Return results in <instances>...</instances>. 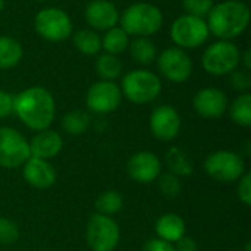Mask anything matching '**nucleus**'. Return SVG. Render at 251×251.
<instances>
[{
    "instance_id": "nucleus-23",
    "label": "nucleus",
    "mask_w": 251,
    "mask_h": 251,
    "mask_svg": "<svg viewBox=\"0 0 251 251\" xmlns=\"http://www.w3.org/2000/svg\"><path fill=\"white\" fill-rule=\"evenodd\" d=\"M128 46H129L128 34L122 28H116V26L107 29L101 41V47L109 54H115V56L125 51Z\"/></svg>"
},
{
    "instance_id": "nucleus-8",
    "label": "nucleus",
    "mask_w": 251,
    "mask_h": 251,
    "mask_svg": "<svg viewBox=\"0 0 251 251\" xmlns=\"http://www.w3.org/2000/svg\"><path fill=\"white\" fill-rule=\"evenodd\" d=\"M34 28L44 40L62 41L72 34V21L62 9L47 7L35 15Z\"/></svg>"
},
{
    "instance_id": "nucleus-32",
    "label": "nucleus",
    "mask_w": 251,
    "mask_h": 251,
    "mask_svg": "<svg viewBox=\"0 0 251 251\" xmlns=\"http://www.w3.org/2000/svg\"><path fill=\"white\" fill-rule=\"evenodd\" d=\"M238 181H240V184H238V197H240V200H241L246 206H250L251 204V174L250 172L244 174Z\"/></svg>"
},
{
    "instance_id": "nucleus-22",
    "label": "nucleus",
    "mask_w": 251,
    "mask_h": 251,
    "mask_svg": "<svg viewBox=\"0 0 251 251\" xmlns=\"http://www.w3.org/2000/svg\"><path fill=\"white\" fill-rule=\"evenodd\" d=\"M90 126V116L81 109H74L62 118V128L69 135H81Z\"/></svg>"
},
{
    "instance_id": "nucleus-26",
    "label": "nucleus",
    "mask_w": 251,
    "mask_h": 251,
    "mask_svg": "<svg viewBox=\"0 0 251 251\" xmlns=\"http://www.w3.org/2000/svg\"><path fill=\"white\" fill-rule=\"evenodd\" d=\"M129 51L135 62L138 63H150L156 57V47L151 40L147 37H137L132 43H129Z\"/></svg>"
},
{
    "instance_id": "nucleus-20",
    "label": "nucleus",
    "mask_w": 251,
    "mask_h": 251,
    "mask_svg": "<svg viewBox=\"0 0 251 251\" xmlns=\"http://www.w3.org/2000/svg\"><path fill=\"white\" fill-rule=\"evenodd\" d=\"M166 166L176 176H190L194 171V163L190 154L181 147H171L166 153Z\"/></svg>"
},
{
    "instance_id": "nucleus-38",
    "label": "nucleus",
    "mask_w": 251,
    "mask_h": 251,
    "mask_svg": "<svg viewBox=\"0 0 251 251\" xmlns=\"http://www.w3.org/2000/svg\"><path fill=\"white\" fill-rule=\"evenodd\" d=\"M3 7H4V0H0V12L3 10Z\"/></svg>"
},
{
    "instance_id": "nucleus-6",
    "label": "nucleus",
    "mask_w": 251,
    "mask_h": 251,
    "mask_svg": "<svg viewBox=\"0 0 251 251\" xmlns=\"http://www.w3.org/2000/svg\"><path fill=\"white\" fill-rule=\"evenodd\" d=\"M204 169L210 178L222 184H231L238 181L246 174L244 159L234 151L219 150L207 156Z\"/></svg>"
},
{
    "instance_id": "nucleus-13",
    "label": "nucleus",
    "mask_w": 251,
    "mask_h": 251,
    "mask_svg": "<svg viewBox=\"0 0 251 251\" xmlns=\"http://www.w3.org/2000/svg\"><path fill=\"white\" fill-rule=\"evenodd\" d=\"M150 131L160 141H172L181 131V116L175 107L163 104L156 107L150 116Z\"/></svg>"
},
{
    "instance_id": "nucleus-11",
    "label": "nucleus",
    "mask_w": 251,
    "mask_h": 251,
    "mask_svg": "<svg viewBox=\"0 0 251 251\" xmlns=\"http://www.w3.org/2000/svg\"><path fill=\"white\" fill-rule=\"evenodd\" d=\"M122 100V91L113 81H97L87 91V107L99 115L112 113Z\"/></svg>"
},
{
    "instance_id": "nucleus-1",
    "label": "nucleus",
    "mask_w": 251,
    "mask_h": 251,
    "mask_svg": "<svg viewBox=\"0 0 251 251\" xmlns=\"http://www.w3.org/2000/svg\"><path fill=\"white\" fill-rule=\"evenodd\" d=\"M13 112L24 125L34 131L49 129L56 116V103L44 87H29L13 97Z\"/></svg>"
},
{
    "instance_id": "nucleus-4",
    "label": "nucleus",
    "mask_w": 251,
    "mask_h": 251,
    "mask_svg": "<svg viewBox=\"0 0 251 251\" xmlns=\"http://www.w3.org/2000/svg\"><path fill=\"white\" fill-rule=\"evenodd\" d=\"M121 91L129 101L146 104L157 99L162 91V82L156 74L146 69H137L124 76Z\"/></svg>"
},
{
    "instance_id": "nucleus-28",
    "label": "nucleus",
    "mask_w": 251,
    "mask_h": 251,
    "mask_svg": "<svg viewBox=\"0 0 251 251\" xmlns=\"http://www.w3.org/2000/svg\"><path fill=\"white\" fill-rule=\"evenodd\" d=\"M94 206L97 209V213H101V215H106V216H112V215L118 213L122 209L124 199H122V196L118 191L109 190V191L101 193L97 197Z\"/></svg>"
},
{
    "instance_id": "nucleus-35",
    "label": "nucleus",
    "mask_w": 251,
    "mask_h": 251,
    "mask_svg": "<svg viewBox=\"0 0 251 251\" xmlns=\"http://www.w3.org/2000/svg\"><path fill=\"white\" fill-rule=\"evenodd\" d=\"M143 251H176L174 244L168 243V241H163L160 238H153V240H149L144 246Z\"/></svg>"
},
{
    "instance_id": "nucleus-24",
    "label": "nucleus",
    "mask_w": 251,
    "mask_h": 251,
    "mask_svg": "<svg viewBox=\"0 0 251 251\" xmlns=\"http://www.w3.org/2000/svg\"><path fill=\"white\" fill-rule=\"evenodd\" d=\"M229 115L237 125L249 128L251 125V94L243 93L238 96L231 104Z\"/></svg>"
},
{
    "instance_id": "nucleus-40",
    "label": "nucleus",
    "mask_w": 251,
    "mask_h": 251,
    "mask_svg": "<svg viewBox=\"0 0 251 251\" xmlns=\"http://www.w3.org/2000/svg\"><path fill=\"white\" fill-rule=\"evenodd\" d=\"M46 251H51V250H46Z\"/></svg>"
},
{
    "instance_id": "nucleus-9",
    "label": "nucleus",
    "mask_w": 251,
    "mask_h": 251,
    "mask_svg": "<svg viewBox=\"0 0 251 251\" xmlns=\"http://www.w3.org/2000/svg\"><path fill=\"white\" fill-rule=\"evenodd\" d=\"M29 154V143L13 128L0 126V166L4 169H15L22 166Z\"/></svg>"
},
{
    "instance_id": "nucleus-29",
    "label": "nucleus",
    "mask_w": 251,
    "mask_h": 251,
    "mask_svg": "<svg viewBox=\"0 0 251 251\" xmlns=\"http://www.w3.org/2000/svg\"><path fill=\"white\" fill-rule=\"evenodd\" d=\"M181 188H182V185H181L179 176H176L171 172H166L159 178V190L168 199L178 197L181 193Z\"/></svg>"
},
{
    "instance_id": "nucleus-15",
    "label": "nucleus",
    "mask_w": 251,
    "mask_h": 251,
    "mask_svg": "<svg viewBox=\"0 0 251 251\" xmlns=\"http://www.w3.org/2000/svg\"><path fill=\"white\" fill-rule=\"evenodd\" d=\"M196 112L206 119H218L228 109V97L219 88H203L196 93L193 99Z\"/></svg>"
},
{
    "instance_id": "nucleus-39",
    "label": "nucleus",
    "mask_w": 251,
    "mask_h": 251,
    "mask_svg": "<svg viewBox=\"0 0 251 251\" xmlns=\"http://www.w3.org/2000/svg\"><path fill=\"white\" fill-rule=\"evenodd\" d=\"M37 1H46V0H37Z\"/></svg>"
},
{
    "instance_id": "nucleus-27",
    "label": "nucleus",
    "mask_w": 251,
    "mask_h": 251,
    "mask_svg": "<svg viewBox=\"0 0 251 251\" xmlns=\"http://www.w3.org/2000/svg\"><path fill=\"white\" fill-rule=\"evenodd\" d=\"M96 72L103 81H113L122 72V63L115 54H103L96 62Z\"/></svg>"
},
{
    "instance_id": "nucleus-34",
    "label": "nucleus",
    "mask_w": 251,
    "mask_h": 251,
    "mask_svg": "<svg viewBox=\"0 0 251 251\" xmlns=\"http://www.w3.org/2000/svg\"><path fill=\"white\" fill-rule=\"evenodd\" d=\"M13 112V97L7 93L0 90V119L7 118Z\"/></svg>"
},
{
    "instance_id": "nucleus-16",
    "label": "nucleus",
    "mask_w": 251,
    "mask_h": 251,
    "mask_svg": "<svg viewBox=\"0 0 251 251\" xmlns=\"http://www.w3.org/2000/svg\"><path fill=\"white\" fill-rule=\"evenodd\" d=\"M24 179L34 188L47 190L56 182V171L49 160L29 157L22 165Z\"/></svg>"
},
{
    "instance_id": "nucleus-2",
    "label": "nucleus",
    "mask_w": 251,
    "mask_h": 251,
    "mask_svg": "<svg viewBox=\"0 0 251 251\" xmlns=\"http://www.w3.org/2000/svg\"><path fill=\"white\" fill-rule=\"evenodd\" d=\"M250 22V9L244 1L226 0L212 7L207 28L221 40H232L241 35Z\"/></svg>"
},
{
    "instance_id": "nucleus-33",
    "label": "nucleus",
    "mask_w": 251,
    "mask_h": 251,
    "mask_svg": "<svg viewBox=\"0 0 251 251\" xmlns=\"http://www.w3.org/2000/svg\"><path fill=\"white\" fill-rule=\"evenodd\" d=\"M231 84L237 91H247L251 85V78L247 72H234Z\"/></svg>"
},
{
    "instance_id": "nucleus-31",
    "label": "nucleus",
    "mask_w": 251,
    "mask_h": 251,
    "mask_svg": "<svg viewBox=\"0 0 251 251\" xmlns=\"http://www.w3.org/2000/svg\"><path fill=\"white\" fill-rule=\"evenodd\" d=\"M19 238V229L15 222L6 218H0V244H13Z\"/></svg>"
},
{
    "instance_id": "nucleus-18",
    "label": "nucleus",
    "mask_w": 251,
    "mask_h": 251,
    "mask_svg": "<svg viewBox=\"0 0 251 251\" xmlns=\"http://www.w3.org/2000/svg\"><path fill=\"white\" fill-rule=\"evenodd\" d=\"M63 149V140L60 134L51 129L38 131V134L29 143V154L31 157L49 160L56 157Z\"/></svg>"
},
{
    "instance_id": "nucleus-30",
    "label": "nucleus",
    "mask_w": 251,
    "mask_h": 251,
    "mask_svg": "<svg viewBox=\"0 0 251 251\" xmlns=\"http://www.w3.org/2000/svg\"><path fill=\"white\" fill-rule=\"evenodd\" d=\"M182 6L187 15L203 18L209 15V12L212 10L215 4H213V0H182Z\"/></svg>"
},
{
    "instance_id": "nucleus-10",
    "label": "nucleus",
    "mask_w": 251,
    "mask_h": 251,
    "mask_svg": "<svg viewBox=\"0 0 251 251\" xmlns=\"http://www.w3.org/2000/svg\"><path fill=\"white\" fill-rule=\"evenodd\" d=\"M171 37L179 49H196L209 37V28L203 18L182 15L171 26Z\"/></svg>"
},
{
    "instance_id": "nucleus-14",
    "label": "nucleus",
    "mask_w": 251,
    "mask_h": 251,
    "mask_svg": "<svg viewBox=\"0 0 251 251\" xmlns=\"http://www.w3.org/2000/svg\"><path fill=\"white\" fill-rule=\"evenodd\" d=\"M128 175L138 184H150L160 176L162 163L151 151H138L128 160Z\"/></svg>"
},
{
    "instance_id": "nucleus-25",
    "label": "nucleus",
    "mask_w": 251,
    "mask_h": 251,
    "mask_svg": "<svg viewBox=\"0 0 251 251\" xmlns=\"http://www.w3.org/2000/svg\"><path fill=\"white\" fill-rule=\"evenodd\" d=\"M74 44L82 54H97L101 49V40L97 32L91 29H79L74 35Z\"/></svg>"
},
{
    "instance_id": "nucleus-36",
    "label": "nucleus",
    "mask_w": 251,
    "mask_h": 251,
    "mask_svg": "<svg viewBox=\"0 0 251 251\" xmlns=\"http://www.w3.org/2000/svg\"><path fill=\"white\" fill-rule=\"evenodd\" d=\"M174 247H175V250L176 251H199V246H197L196 240L191 238V237H187V235L181 237V238L175 243Z\"/></svg>"
},
{
    "instance_id": "nucleus-5",
    "label": "nucleus",
    "mask_w": 251,
    "mask_h": 251,
    "mask_svg": "<svg viewBox=\"0 0 251 251\" xmlns=\"http://www.w3.org/2000/svg\"><path fill=\"white\" fill-rule=\"evenodd\" d=\"M240 49L232 41L221 40L206 49L201 57V65L206 72L221 76L234 72L240 63Z\"/></svg>"
},
{
    "instance_id": "nucleus-17",
    "label": "nucleus",
    "mask_w": 251,
    "mask_h": 251,
    "mask_svg": "<svg viewBox=\"0 0 251 251\" xmlns=\"http://www.w3.org/2000/svg\"><path fill=\"white\" fill-rule=\"evenodd\" d=\"M85 19L87 22L101 31H107L113 28L119 22V12L116 6L109 0H93L85 7Z\"/></svg>"
},
{
    "instance_id": "nucleus-12",
    "label": "nucleus",
    "mask_w": 251,
    "mask_h": 251,
    "mask_svg": "<svg viewBox=\"0 0 251 251\" xmlns=\"http://www.w3.org/2000/svg\"><path fill=\"white\" fill-rule=\"evenodd\" d=\"M160 72L172 82H185L193 74V62L190 56L179 47H169L157 57Z\"/></svg>"
},
{
    "instance_id": "nucleus-37",
    "label": "nucleus",
    "mask_w": 251,
    "mask_h": 251,
    "mask_svg": "<svg viewBox=\"0 0 251 251\" xmlns=\"http://www.w3.org/2000/svg\"><path fill=\"white\" fill-rule=\"evenodd\" d=\"M250 57H251V50L250 49H247V50H246V53H244V65H246V68H247V69H250L251 68Z\"/></svg>"
},
{
    "instance_id": "nucleus-21",
    "label": "nucleus",
    "mask_w": 251,
    "mask_h": 251,
    "mask_svg": "<svg viewBox=\"0 0 251 251\" xmlns=\"http://www.w3.org/2000/svg\"><path fill=\"white\" fill-rule=\"evenodd\" d=\"M24 50L19 41L10 37H0V69H10L22 59Z\"/></svg>"
},
{
    "instance_id": "nucleus-19",
    "label": "nucleus",
    "mask_w": 251,
    "mask_h": 251,
    "mask_svg": "<svg viewBox=\"0 0 251 251\" xmlns=\"http://www.w3.org/2000/svg\"><path fill=\"white\" fill-rule=\"evenodd\" d=\"M156 234L160 240L175 244L185 235V222L176 213H165L156 222Z\"/></svg>"
},
{
    "instance_id": "nucleus-7",
    "label": "nucleus",
    "mask_w": 251,
    "mask_h": 251,
    "mask_svg": "<svg viewBox=\"0 0 251 251\" xmlns=\"http://www.w3.org/2000/svg\"><path fill=\"white\" fill-rule=\"evenodd\" d=\"M85 237L93 251H113L119 244L121 231L112 216L94 213L88 219Z\"/></svg>"
},
{
    "instance_id": "nucleus-3",
    "label": "nucleus",
    "mask_w": 251,
    "mask_h": 251,
    "mask_svg": "<svg viewBox=\"0 0 251 251\" xmlns=\"http://www.w3.org/2000/svg\"><path fill=\"white\" fill-rule=\"evenodd\" d=\"M122 29L128 35L150 37L156 34L163 24L160 9L150 3H134L125 9L121 18Z\"/></svg>"
}]
</instances>
